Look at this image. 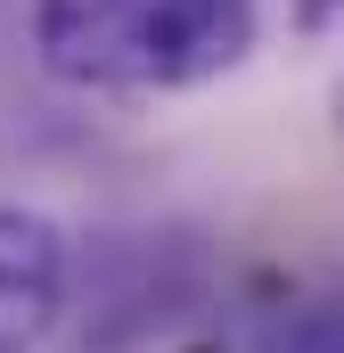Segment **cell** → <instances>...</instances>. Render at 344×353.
I'll list each match as a JSON object with an SVG mask.
<instances>
[{
    "instance_id": "5",
    "label": "cell",
    "mask_w": 344,
    "mask_h": 353,
    "mask_svg": "<svg viewBox=\"0 0 344 353\" xmlns=\"http://www.w3.org/2000/svg\"><path fill=\"white\" fill-rule=\"evenodd\" d=\"M287 8H295V25H303V33H328V25L344 17V0H287Z\"/></svg>"
},
{
    "instance_id": "3",
    "label": "cell",
    "mask_w": 344,
    "mask_h": 353,
    "mask_svg": "<svg viewBox=\"0 0 344 353\" xmlns=\"http://www.w3.org/2000/svg\"><path fill=\"white\" fill-rule=\"evenodd\" d=\"M98 288H90V329L98 345H131L148 329H164L172 312H189L197 296V255L180 239H131V247H107L98 255Z\"/></svg>"
},
{
    "instance_id": "2",
    "label": "cell",
    "mask_w": 344,
    "mask_h": 353,
    "mask_svg": "<svg viewBox=\"0 0 344 353\" xmlns=\"http://www.w3.org/2000/svg\"><path fill=\"white\" fill-rule=\"evenodd\" d=\"M74 304V247L50 214L0 205V353H33Z\"/></svg>"
},
{
    "instance_id": "4",
    "label": "cell",
    "mask_w": 344,
    "mask_h": 353,
    "mask_svg": "<svg viewBox=\"0 0 344 353\" xmlns=\"http://www.w3.org/2000/svg\"><path fill=\"white\" fill-rule=\"evenodd\" d=\"M279 353H344V296L303 304V312L287 321V345H279Z\"/></svg>"
},
{
    "instance_id": "1",
    "label": "cell",
    "mask_w": 344,
    "mask_h": 353,
    "mask_svg": "<svg viewBox=\"0 0 344 353\" xmlns=\"http://www.w3.org/2000/svg\"><path fill=\"white\" fill-rule=\"evenodd\" d=\"M255 50V0H33V58L66 90L164 99Z\"/></svg>"
},
{
    "instance_id": "6",
    "label": "cell",
    "mask_w": 344,
    "mask_h": 353,
    "mask_svg": "<svg viewBox=\"0 0 344 353\" xmlns=\"http://www.w3.org/2000/svg\"><path fill=\"white\" fill-rule=\"evenodd\" d=\"M328 115H336V132H344V74H336V90H328Z\"/></svg>"
}]
</instances>
